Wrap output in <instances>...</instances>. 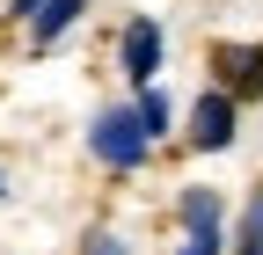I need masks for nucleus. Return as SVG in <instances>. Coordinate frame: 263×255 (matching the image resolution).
Returning <instances> with one entry per match:
<instances>
[{"mask_svg": "<svg viewBox=\"0 0 263 255\" xmlns=\"http://www.w3.org/2000/svg\"><path fill=\"white\" fill-rule=\"evenodd\" d=\"M176 255H227V233L219 226H183V248Z\"/></svg>", "mask_w": 263, "mask_h": 255, "instance_id": "nucleus-9", "label": "nucleus"}, {"mask_svg": "<svg viewBox=\"0 0 263 255\" xmlns=\"http://www.w3.org/2000/svg\"><path fill=\"white\" fill-rule=\"evenodd\" d=\"M212 66H219V88L234 95V102L263 95V44H219V51H212Z\"/></svg>", "mask_w": 263, "mask_h": 255, "instance_id": "nucleus-4", "label": "nucleus"}, {"mask_svg": "<svg viewBox=\"0 0 263 255\" xmlns=\"http://www.w3.org/2000/svg\"><path fill=\"white\" fill-rule=\"evenodd\" d=\"M234 117H241L234 95H227V88H205L190 102V146L197 153H227V146H234Z\"/></svg>", "mask_w": 263, "mask_h": 255, "instance_id": "nucleus-2", "label": "nucleus"}, {"mask_svg": "<svg viewBox=\"0 0 263 255\" xmlns=\"http://www.w3.org/2000/svg\"><path fill=\"white\" fill-rule=\"evenodd\" d=\"M81 255H132V248H124L117 233H88V241H81Z\"/></svg>", "mask_w": 263, "mask_h": 255, "instance_id": "nucleus-10", "label": "nucleus"}, {"mask_svg": "<svg viewBox=\"0 0 263 255\" xmlns=\"http://www.w3.org/2000/svg\"><path fill=\"white\" fill-rule=\"evenodd\" d=\"M44 8V0H8V15H37Z\"/></svg>", "mask_w": 263, "mask_h": 255, "instance_id": "nucleus-11", "label": "nucleus"}, {"mask_svg": "<svg viewBox=\"0 0 263 255\" xmlns=\"http://www.w3.org/2000/svg\"><path fill=\"white\" fill-rule=\"evenodd\" d=\"M0 197H8V175H0Z\"/></svg>", "mask_w": 263, "mask_h": 255, "instance_id": "nucleus-12", "label": "nucleus"}, {"mask_svg": "<svg viewBox=\"0 0 263 255\" xmlns=\"http://www.w3.org/2000/svg\"><path fill=\"white\" fill-rule=\"evenodd\" d=\"M132 117L146 124V139H161V132H168V95L146 80V88H139V102H132Z\"/></svg>", "mask_w": 263, "mask_h": 255, "instance_id": "nucleus-6", "label": "nucleus"}, {"mask_svg": "<svg viewBox=\"0 0 263 255\" xmlns=\"http://www.w3.org/2000/svg\"><path fill=\"white\" fill-rule=\"evenodd\" d=\"M183 226H219V197L212 189H183Z\"/></svg>", "mask_w": 263, "mask_h": 255, "instance_id": "nucleus-8", "label": "nucleus"}, {"mask_svg": "<svg viewBox=\"0 0 263 255\" xmlns=\"http://www.w3.org/2000/svg\"><path fill=\"white\" fill-rule=\"evenodd\" d=\"M88 153L103 168H117V175H132L154 153V139H146V124L132 117V102H117V110H95V124H88Z\"/></svg>", "mask_w": 263, "mask_h": 255, "instance_id": "nucleus-1", "label": "nucleus"}, {"mask_svg": "<svg viewBox=\"0 0 263 255\" xmlns=\"http://www.w3.org/2000/svg\"><path fill=\"white\" fill-rule=\"evenodd\" d=\"M81 15H88V0H44L37 15H29V44H37V51H44V44H59Z\"/></svg>", "mask_w": 263, "mask_h": 255, "instance_id": "nucleus-5", "label": "nucleus"}, {"mask_svg": "<svg viewBox=\"0 0 263 255\" xmlns=\"http://www.w3.org/2000/svg\"><path fill=\"white\" fill-rule=\"evenodd\" d=\"M117 58H124V80H154L161 73V22L139 15V22H124V37H117Z\"/></svg>", "mask_w": 263, "mask_h": 255, "instance_id": "nucleus-3", "label": "nucleus"}, {"mask_svg": "<svg viewBox=\"0 0 263 255\" xmlns=\"http://www.w3.org/2000/svg\"><path fill=\"white\" fill-rule=\"evenodd\" d=\"M234 248H241V255H263V189H256V197H249V211H241Z\"/></svg>", "mask_w": 263, "mask_h": 255, "instance_id": "nucleus-7", "label": "nucleus"}]
</instances>
